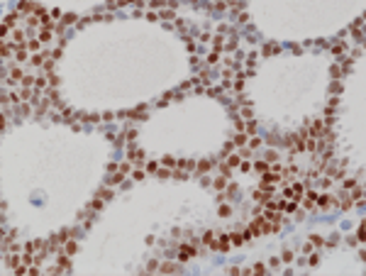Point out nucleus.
I'll list each match as a JSON object with an SVG mask.
<instances>
[{
    "mask_svg": "<svg viewBox=\"0 0 366 276\" xmlns=\"http://www.w3.org/2000/svg\"><path fill=\"white\" fill-rule=\"evenodd\" d=\"M203 240H205V244H210V247H212V244H215V232H207Z\"/></svg>",
    "mask_w": 366,
    "mask_h": 276,
    "instance_id": "obj_20",
    "label": "nucleus"
},
{
    "mask_svg": "<svg viewBox=\"0 0 366 276\" xmlns=\"http://www.w3.org/2000/svg\"><path fill=\"white\" fill-rule=\"evenodd\" d=\"M142 149H130V161H142Z\"/></svg>",
    "mask_w": 366,
    "mask_h": 276,
    "instance_id": "obj_15",
    "label": "nucleus"
},
{
    "mask_svg": "<svg viewBox=\"0 0 366 276\" xmlns=\"http://www.w3.org/2000/svg\"><path fill=\"white\" fill-rule=\"evenodd\" d=\"M39 39H42V44H44V42H51V30H46V27H44V30L39 32Z\"/></svg>",
    "mask_w": 366,
    "mask_h": 276,
    "instance_id": "obj_16",
    "label": "nucleus"
},
{
    "mask_svg": "<svg viewBox=\"0 0 366 276\" xmlns=\"http://www.w3.org/2000/svg\"><path fill=\"white\" fill-rule=\"evenodd\" d=\"M244 142H247L244 135H237V137H234V144H244Z\"/></svg>",
    "mask_w": 366,
    "mask_h": 276,
    "instance_id": "obj_27",
    "label": "nucleus"
},
{
    "mask_svg": "<svg viewBox=\"0 0 366 276\" xmlns=\"http://www.w3.org/2000/svg\"><path fill=\"white\" fill-rule=\"evenodd\" d=\"M193 254H195V252H193V247H181V254H178V259H181V262H188Z\"/></svg>",
    "mask_w": 366,
    "mask_h": 276,
    "instance_id": "obj_10",
    "label": "nucleus"
},
{
    "mask_svg": "<svg viewBox=\"0 0 366 276\" xmlns=\"http://www.w3.org/2000/svg\"><path fill=\"white\" fill-rule=\"evenodd\" d=\"M147 269H149V271H154V269H159V264H156V262H149V264H147Z\"/></svg>",
    "mask_w": 366,
    "mask_h": 276,
    "instance_id": "obj_32",
    "label": "nucleus"
},
{
    "mask_svg": "<svg viewBox=\"0 0 366 276\" xmlns=\"http://www.w3.org/2000/svg\"><path fill=\"white\" fill-rule=\"evenodd\" d=\"M76 249H78V247H76V242H73V240H66V244H64V254L73 257V254H76Z\"/></svg>",
    "mask_w": 366,
    "mask_h": 276,
    "instance_id": "obj_13",
    "label": "nucleus"
},
{
    "mask_svg": "<svg viewBox=\"0 0 366 276\" xmlns=\"http://www.w3.org/2000/svg\"><path fill=\"white\" fill-rule=\"evenodd\" d=\"M17 20H20V12H15V15H7V17H5V25H2V34H5V37L12 32V27L17 25Z\"/></svg>",
    "mask_w": 366,
    "mask_h": 276,
    "instance_id": "obj_2",
    "label": "nucleus"
},
{
    "mask_svg": "<svg viewBox=\"0 0 366 276\" xmlns=\"http://www.w3.org/2000/svg\"><path fill=\"white\" fill-rule=\"evenodd\" d=\"M59 269H61V271H68V269H71V257H68V254H59Z\"/></svg>",
    "mask_w": 366,
    "mask_h": 276,
    "instance_id": "obj_8",
    "label": "nucleus"
},
{
    "mask_svg": "<svg viewBox=\"0 0 366 276\" xmlns=\"http://www.w3.org/2000/svg\"><path fill=\"white\" fill-rule=\"evenodd\" d=\"M110 196H112V193H110L107 188H100V191H98V198H103V201H107Z\"/></svg>",
    "mask_w": 366,
    "mask_h": 276,
    "instance_id": "obj_18",
    "label": "nucleus"
},
{
    "mask_svg": "<svg viewBox=\"0 0 366 276\" xmlns=\"http://www.w3.org/2000/svg\"><path fill=\"white\" fill-rule=\"evenodd\" d=\"M161 164H164V166H176V159H173V156H164Z\"/></svg>",
    "mask_w": 366,
    "mask_h": 276,
    "instance_id": "obj_19",
    "label": "nucleus"
},
{
    "mask_svg": "<svg viewBox=\"0 0 366 276\" xmlns=\"http://www.w3.org/2000/svg\"><path fill=\"white\" fill-rule=\"evenodd\" d=\"M25 249H27V252H39V249H46V242H44V240H32V242H27V244H25Z\"/></svg>",
    "mask_w": 366,
    "mask_h": 276,
    "instance_id": "obj_4",
    "label": "nucleus"
},
{
    "mask_svg": "<svg viewBox=\"0 0 366 276\" xmlns=\"http://www.w3.org/2000/svg\"><path fill=\"white\" fill-rule=\"evenodd\" d=\"M100 205H103V198H95V201H93V203H90V208H95V210H98Z\"/></svg>",
    "mask_w": 366,
    "mask_h": 276,
    "instance_id": "obj_28",
    "label": "nucleus"
},
{
    "mask_svg": "<svg viewBox=\"0 0 366 276\" xmlns=\"http://www.w3.org/2000/svg\"><path fill=\"white\" fill-rule=\"evenodd\" d=\"M310 242H312V244H322V237H317V235H312V240H310Z\"/></svg>",
    "mask_w": 366,
    "mask_h": 276,
    "instance_id": "obj_34",
    "label": "nucleus"
},
{
    "mask_svg": "<svg viewBox=\"0 0 366 276\" xmlns=\"http://www.w3.org/2000/svg\"><path fill=\"white\" fill-rule=\"evenodd\" d=\"M25 47H27V49H30L32 54H37V51H42V39H30V42H27Z\"/></svg>",
    "mask_w": 366,
    "mask_h": 276,
    "instance_id": "obj_9",
    "label": "nucleus"
},
{
    "mask_svg": "<svg viewBox=\"0 0 366 276\" xmlns=\"http://www.w3.org/2000/svg\"><path fill=\"white\" fill-rule=\"evenodd\" d=\"M22 78H25V71H22L20 64H15V66L10 69V76L5 78V83H10V86H20V83H22Z\"/></svg>",
    "mask_w": 366,
    "mask_h": 276,
    "instance_id": "obj_1",
    "label": "nucleus"
},
{
    "mask_svg": "<svg viewBox=\"0 0 366 276\" xmlns=\"http://www.w3.org/2000/svg\"><path fill=\"white\" fill-rule=\"evenodd\" d=\"M122 178H125V171H117V173H115V176H110V181H107V183H110V186H112V183H120V181H122Z\"/></svg>",
    "mask_w": 366,
    "mask_h": 276,
    "instance_id": "obj_17",
    "label": "nucleus"
},
{
    "mask_svg": "<svg viewBox=\"0 0 366 276\" xmlns=\"http://www.w3.org/2000/svg\"><path fill=\"white\" fill-rule=\"evenodd\" d=\"M27 51H30L27 47H17V49H15V61H17V64H22V61H30Z\"/></svg>",
    "mask_w": 366,
    "mask_h": 276,
    "instance_id": "obj_5",
    "label": "nucleus"
},
{
    "mask_svg": "<svg viewBox=\"0 0 366 276\" xmlns=\"http://www.w3.org/2000/svg\"><path fill=\"white\" fill-rule=\"evenodd\" d=\"M20 262H22V257H20V254H15V252L5 257V264H7V266H12V269H17V266H20Z\"/></svg>",
    "mask_w": 366,
    "mask_h": 276,
    "instance_id": "obj_6",
    "label": "nucleus"
},
{
    "mask_svg": "<svg viewBox=\"0 0 366 276\" xmlns=\"http://www.w3.org/2000/svg\"><path fill=\"white\" fill-rule=\"evenodd\" d=\"M264 271H266L264 264H256V266H254V274H264Z\"/></svg>",
    "mask_w": 366,
    "mask_h": 276,
    "instance_id": "obj_25",
    "label": "nucleus"
},
{
    "mask_svg": "<svg viewBox=\"0 0 366 276\" xmlns=\"http://www.w3.org/2000/svg\"><path fill=\"white\" fill-rule=\"evenodd\" d=\"M334 203V198H330V196H322L320 198V205H332Z\"/></svg>",
    "mask_w": 366,
    "mask_h": 276,
    "instance_id": "obj_22",
    "label": "nucleus"
},
{
    "mask_svg": "<svg viewBox=\"0 0 366 276\" xmlns=\"http://www.w3.org/2000/svg\"><path fill=\"white\" fill-rule=\"evenodd\" d=\"M227 164H230V166H237V164H239V156H230Z\"/></svg>",
    "mask_w": 366,
    "mask_h": 276,
    "instance_id": "obj_26",
    "label": "nucleus"
},
{
    "mask_svg": "<svg viewBox=\"0 0 366 276\" xmlns=\"http://www.w3.org/2000/svg\"><path fill=\"white\" fill-rule=\"evenodd\" d=\"M49 83H51V88H56V86H59V78H56V76H49Z\"/></svg>",
    "mask_w": 366,
    "mask_h": 276,
    "instance_id": "obj_29",
    "label": "nucleus"
},
{
    "mask_svg": "<svg viewBox=\"0 0 366 276\" xmlns=\"http://www.w3.org/2000/svg\"><path fill=\"white\" fill-rule=\"evenodd\" d=\"M176 269H178V266H176L173 262H164V264L159 266V271H161V274H173Z\"/></svg>",
    "mask_w": 366,
    "mask_h": 276,
    "instance_id": "obj_11",
    "label": "nucleus"
},
{
    "mask_svg": "<svg viewBox=\"0 0 366 276\" xmlns=\"http://www.w3.org/2000/svg\"><path fill=\"white\" fill-rule=\"evenodd\" d=\"M276 49H278L276 44H271V47L266 44V47H264V54H266V56H268V54H276Z\"/></svg>",
    "mask_w": 366,
    "mask_h": 276,
    "instance_id": "obj_24",
    "label": "nucleus"
},
{
    "mask_svg": "<svg viewBox=\"0 0 366 276\" xmlns=\"http://www.w3.org/2000/svg\"><path fill=\"white\" fill-rule=\"evenodd\" d=\"M281 259H283V262H286V264H288V262H293V252H291V249H286V252H283V257H281Z\"/></svg>",
    "mask_w": 366,
    "mask_h": 276,
    "instance_id": "obj_21",
    "label": "nucleus"
},
{
    "mask_svg": "<svg viewBox=\"0 0 366 276\" xmlns=\"http://www.w3.org/2000/svg\"><path fill=\"white\" fill-rule=\"evenodd\" d=\"M42 69H44V71H51V69H54V59H49V56H46V61H44V66H42Z\"/></svg>",
    "mask_w": 366,
    "mask_h": 276,
    "instance_id": "obj_23",
    "label": "nucleus"
},
{
    "mask_svg": "<svg viewBox=\"0 0 366 276\" xmlns=\"http://www.w3.org/2000/svg\"><path fill=\"white\" fill-rule=\"evenodd\" d=\"M34 83H37V78L30 76V73H25V78H22V83H20V86H25V88H34Z\"/></svg>",
    "mask_w": 366,
    "mask_h": 276,
    "instance_id": "obj_14",
    "label": "nucleus"
},
{
    "mask_svg": "<svg viewBox=\"0 0 366 276\" xmlns=\"http://www.w3.org/2000/svg\"><path fill=\"white\" fill-rule=\"evenodd\" d=\"M7 39H10L15 47H25V44H27V42H25V32H22V30H12V32L7 34Z\"/></svg>",
    "mask_w": 366,
    "mask_h": 276,
    "instance_id": "obj_3",
    "label": "nucleus"
},
{
    "mask_svg": "<svg viewBox=\"0 0 366 276\" xmlns=\"http://www.w3.org/2000/svg\"><path fill=\"white\" fill-rule=\"evenodd\" d=\"M44 61H46V54H42V51H37L30 56V64L32 66H44Z\"/></svg>",
    "mask_w": 366,
    "mask_h": 276,
    "instance_id": "obj_7",
    "label": "nucleus"
},
{
    "mask_svg": "<svg viewBox=\"0 0 366 276\" xmlns=\"http://www.w3.org/2000/svg\"><path fill=\"white\" fill-rule=\"evenodd\" d=\"M132 176H134V178H137V181H142V178H144V171H134Z\"/></svg>",
    "mask_w": 366,
    "mask_h": 276,
    "instance_id": "obj_33",
    "label": "nucleus"
},
{
    "mask_svg": "<svg viewBox=\"0 0 366 276\" xmlns=\"http://www.w3.org/2000/svg\"><path fill=\"white\" fill-rule=\"evenodd\" d=\"M46 86H51V83H49V76H37V83H34V88H39V91H44Z\"/></svg>",
    "mask_w": 366,
    "mask_h": 276,
    "instance_id": "obj_12",
    "label": "nucleus"
},
{
    "mask_svg": "<svg viewBox=\"0 0 366 276\" xmlns=\"http://www.w3.org/2000/svg\"><path fill=\"white\" fill-rule=\"evenodd\" d=\"M147 171L154 173V171H156V164H154V161H149V164H147Z\"/></svg>",
    "mask_w": 366,
    "mask_h": 276,
    "instance_id": "obj_31",
    "label": "nucleus"
},
{
    "mask_svg": "<svg viewBox=\"0 0 366 276\" xmlns=\"http://www.w3.org/2000/svg\"><path fill=\"white\" fill-rule=\"evenodd\" d=\"M198 169H200V171H207V169H210V161H200Z\"/></svg>",
    "mask_w": 366,
    "mask_h": 276,
    "instance_id": "obj_30",
    "label": "nucleus"
}]
</instances>
